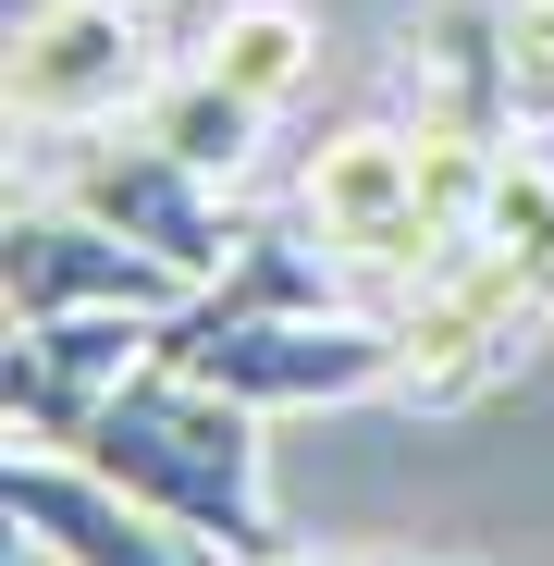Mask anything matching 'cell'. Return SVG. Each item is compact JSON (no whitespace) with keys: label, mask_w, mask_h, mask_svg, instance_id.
I'll list each match as a JSON object with an SVG mask.
<instances>
[{"label":"cell","mask_w":554,"mask_h":566,"mask_svg":"<svg viewBox=\"0 0 554 566\" xmlns=\"http://www.w3.org/2000/svg\"><path fill=\"white\" fill-rule=\"evenodd\" d=\"M469 234H481L493 259H518L530 283L554 271V160H542V148H518V136L493 148V185H481V222H469Z\"/></svg>","instance_id":"11"},{"label":"cell","mask_w":554,"mask_h":566,"mask_svg":"<svg viewBox=\"0 0 554 566\" xmlns=\"http://www.w3.org/2000/svg\"><path fill=\"white\" fill-rule=\"evenodd\" d=\"M530 333H554V321H542V283L469 234L456 259H431V271L407 283V308H395V395L456 407V395L505 382V369L530 357Z\"/></svg>","instance_id":"3"},{"label":"cell","mask_w":554,"mask_h":566,"mask_svg":"<svg viewBox=\"0 0 554 566\" xmlns=\"http://www.w3.org/2000/svg\"><path fill=\"white\" fill-rule=\"evenodd\" d=\"M74 308H136V321H185L198 308V283L173 259L100 234L86 210H13V321H74Z\"/></svg>","instance_id":"7"},{"label":"cell","mask_w":554,"mask_h":566,"mask_svg":"<svg viewBox=\"0 0 554 566\" xmlns=\"http://www.w3.org/2000/svg\"><path fill=\"white\" fill-rule=\"evenodd\" d=\"M271 566H296V554H271Z\"/></svg>","instance_id":"16"},{"label":"cell","mask_w":554,"mask_h":566,"mask_svg":"<svg viewBox=\"0 0 554 566\" xmlns=\"http://www.w3.org/2000/svg\"><path fill=\"white\" fill-rule=\"evenodd\" d=\"M198 62L234 86V99H259V112H284L296 86H309V62H321V25L296 13V0H222V25L198 38Z\"/></svg>","instance_id":"10"},{"label":"cell","mask_w":554,"mask_h":566,"mask_svg":"<svg viewBox=\"0 0 554 566\" xmlns=\"http://www.w3.org/2000/svg\"><path fill=\"white\" fill-rule=\"evenodd\" d=\"M309 234L345 271H383V283H419L431 259H456L431 234V198H419V136H383V124H357L309 160Z\"/></svg>","instance_id":"6"},{"label":"cell","mask_w":554,"mask_h":566,"mask_svg":"<svg viewBox=\"0 0 554 566\" xmlns=\"http://www.w3.org/2000/svg\"><path fill=\"white\" fill-rule=\"evenodd\" d=\"M173 369L222 382L234 407H345V395H395V321L357 308H222L198 296L160 333Z\"/></svg>","instance_id":"2"},{"label":"cell","mask_w":554,"mask_h":566,"mask_svg":"<svg viewBox=\"0 0 554 566\" xmlns=\"http://www.w3.org/2000/svg\"><path fill=\"white\" fill-rule=\"evenodd\" d=\"M505 124L554 136V0H505Z\"/></svg>","instance_id":"12"},{"label":"cell","mask_w":554,"mask_h":566,"mask_svg":"<svg viewBox=\"0 0 554 566\" xmlns=\"http://www.w3.org/2000/svg\"><path fill=\"white\" fill-rule=\"evenodd\" d=\"M136 13H173V0H136Z\"/></svg>","instance_id":"15"},{"label":"cell","mask_w":554,"mask_h":566,"mask_svg":"<svg viewBox=\"0 0 554 566\" xmlns=\"http://www.w3.org/2000/svg\"><path fill=\"white\" fill-rule=\"evenodd\" d=\"M100 481H124L148 517H173L210 566H271V517H259V407H234L222 382L148 357L136 382L86 419L74 443Z\"/></svg>","instance_id":"1"},{"label":"cell","mask_w":554,"mask_h":566,"mask_svg":"<svg viewBox=\"0 0 554 566\" xmlns=\"http://www.w3.org/2000/svg\"><path fill=\"white\" fill-rule=\"evenodd\" d=\"M542 321H554V271H542Z\"/></svg>","instance_id":"14"},{"label":"cell","mask_w":554,"mask_h":566,"mask_svg":"<svg viewBox=\"0 0 554 566\" xmlns=\"http://www.w3.org/2000/svg\"><path fill=\"white\" fill-rule=\"evenodd\" d=\"M13 124H38V136H100V124H124V112H148V86H160V62H148V13L136 0H38V13L13 25Z\"/></svg>","instance_id":"4"},{"label":"cell","mask_w":554,"mask_h":566,"mask_svg":"<svg viewBox=\"0 0 554 566\" xmlns=\"http://www.w3.org/2000/svg\"><path fill=\"white\" fill-rule=\"evenodd\" d=\"M62 210H86L100 234H124V247L173 259L198 296L247 259V247H234V222H222V185H210V172H185V160H160L148 136H136V148H74V160H62Z\"/></svg>","instance_id":"5"},{"label":"cell","mask_w":554,"mask_h":566,"mask_svg":"<svg viewBox=\"0 0 554 566\" xmlns=\"http://www.w3.org/2000/svg\"><path fill=\"white\" fill-rule=\"evenodd\" d=\"M0 505L38 530L50 566H210L173 517H148L124 481H100L86 455H13L0 468Z\"/></svg>","instance_id":"8"},{"label":"cell","mask_w":554,"mask_h":566,"mask_svg":"<svg viewBox=\"0 0 554 566\" xmlns=\"http://www.w3.org/2000/svg\"><path fill=\"white\" fill-rule=\"evenodd\" d=\"M259 99H234V86L210 74V62H185V74H160L148 86V112H136V136L160 148V160H185V172H210V185H234L247 172V148H259Z\"/></svg>","instance_id":"9"},{"label":"cell","mask_w":554,"mask_h":566,"mask_svg":"<svg viewBox=\"0 0 554 566\" xmlns=\"http://www.w3.org/2000/svg\"><path fill=\"white\" fill-rule=\"evenodd\" d=\"M345 566H407V554H345Z\"/></svg>","instance_id":"13"}]
</instances>
